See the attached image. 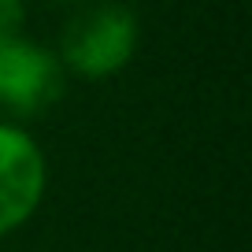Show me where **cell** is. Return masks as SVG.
I'll list each match as a JSON object with an SVG mask.
<instances>
[{
    "label": "cell",
    "instance_id": "2",
    "mask_svg": "<svg viewBox=\"0 0 252 252\" xmlns=\"http://www.w3.org/2000/svg\"><path fill=\"white\" fill-rule=\"evenodd\" d=\"M63 93V63L56 52L23 33L0 45V108L15 115H41Z\"/></svg>",
    "mask_w": 252,
    "mask_h": 252
},
{
    "label": "cell",
    "instance_id": "3",
    "mask_svg": "<svg viewBox=\"0 0 252 252\" xmlns=\"http://www.w3.org/2000/svg\"><path fill=\"white\" fill-rule=\"evenodd\" d=\"M48 163L23 126L0 123V237L19 230L45 200Z\"/></svg>",
    "mask_w": 252,
    "mask_h": 252
},
{
    "label": "cell",
    "instance_id": "5",
    "mask_svg": "<svg viewBox=\"0 0 252 252\" xmlns=\"http://www.w3.org/2000/svg\"><path fill=\"white\" fill-rule=\"evenodd\" d=\"M60 4H82V0H60Z\"/></svg>",
    "mask_w": 252,
    "mask_h": 252
},
{
    "label": "cell",
    "instance_id": "1",
    "mask_svg": "<svg viewBox=\"0 0 252 252\" xmlns=\"http://www.w3.org/2000/svg\"><path fill=\"white\" fill-rule=\"evenodd\" d=\"M137 15L119 0H96L78 8L60 33L63 71L89 82H104L119 74L137 52Z\"/></svg>",
    "mask_w": 252,
    "mask_h": 252
},
{
    "label": "cell",
    "instance_id": "4",
    "mask_svg": "<svg viewBox=\"0 0 252 252\" xmlns=\"http://www.w3.org/2000/svg\"><path fill=\"white\" fill-rule=\"evenodd\" d=\"M23 19H26L23 0H0V45H4V41H11V37H19Z\"/></svg>",
    "mask_w": 252,
    "mask_h": 252
}]
</instances>
